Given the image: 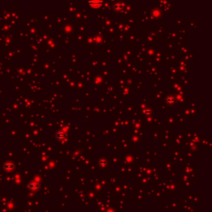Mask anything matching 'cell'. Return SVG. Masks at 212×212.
Masks as SVG:
<instances>
[{
  "mask_svg": "<svg viewBox=\"0 0 212 212\" xmlns=\"http://www.w3.org/2000/svg\"><path fill=\"white\" fill-rule=\"evenodd\" d=\"M175 101H176V99H175V97L173 96V95H169V96L167 98V99H166V102H167V104L168 105L174 104Z\"/></svg>",
  "mask_w": 212,
  "mask_h": 212,
  "instance_id": "7a4b0ae2",
  "label": "cell"
},
{
  "mask_svg": "<svg viewBox=\"0 0 212 212\" xmlns=\"http://www.w3.org/2000/svg\"><path fill=\"white\" fill-rule=\"evenodd\" d=\"M90 3H91L92 4V5H94V6H95V7H97V6H99V5H100V4L102 3V2L101 1H97V2H95V1H93V2H90Z\"/></svg>",
  "mask_w": 212,
  "mask_h": 212,
  "instance_id": "3957f363",
  "label": "cell"
},
{
  "mask_svg": "<svg viewBox=\"0 0 212 212\" xmlns=\"http://www.w3.org/2000/svg\"><path fill=\"white\" fill-rule=\"evenodd\" d=\"M56 138H57V140L61 141V142H63V141L65 140V138H66V133H65V132L63 131H58L57 133H56Z\"/></svg>",
  "mask_w": 212,
  "mask_h": 212,
  "instance_id": "6da1fadb",
  "label": "cell"
}]
</instances>
